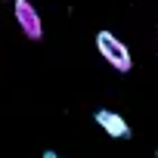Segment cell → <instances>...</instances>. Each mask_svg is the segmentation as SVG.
Returning <instances> with one entry per match:
<instances>
[{
  "mask_svg": "<svg viewBox=\"0 0 158 158\" xmlns=\"http://www.w3.org/2000/svg\"><path fill=\"white\" fill-rule=\"evenodd\" d=\"M96 50H99V56H102V59H106L115 71L127 74V71L133 68V59H130L127 44H121L112 31H99V34H96Z\"/></svg>",
  "mask_w": 158,
  "mask_h": 158,
  "instance_id": "6da1fadb",
  "label": "cell"
},
{
  "mask_svg": "<svg viewBox=\"0 0 158 158\" xmlns=\"http://www.w3.org/2000/svg\"><path fill=\"white\" fill-rule=\"evenodd\" d=\"M13 13H16V22H19V28H22V34L28 40H40L44 37V22H40V13L34 10L31 0H16Z\"/></svg>",
  "mask_w": 158,
  "mask_h": 158,
  "instance_id": "7a4b0ae2",
  "label": "cell"
},
{
  "mask_svg": "<svg viewBox=\"0 0 158 158\" xmlns=\"http://www.w3.org/2000/svg\"><path fill=\"white\" fill-rule=\"evenodd\" d=\"M96 124L109 133V136H115V139H124V136H130V124L118 115V112H109V109H99L96 112Z\"/></svg>",
  "mask_w": 158,
  "mask_h": 158,
  "instance_id": "3957f363",
  "label": "cell"
},
{
  "mask_svg": "<svg viewBox=\"0 0 158 158\" xmlns=\"http://www.w3.org/2000/svg\"><path fill=\"white\" fill-rule=\"evenodd\" d=\"M44 158H59V155L56 152H44Z\"/></svg>",
  "mask_w": 158,
  "mask_h": 158,
  "instance_id": "277c9868",
  "label": "cell"
}]
</instances>
